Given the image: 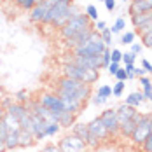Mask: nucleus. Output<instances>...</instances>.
<instances>
[{
	"mask_svg": "<svg viewBox=\"0 0 152 152\" xmlns=\"http://www.w3.org/2000/svg\"><path fill=\"white\" fill-rule=\"evenodd\" d=\"M56 94H68V96H74L75 100L86 103L93 94V88L91 84H84V82H79L75 79H68V77H61L58 80V88H56Z\"/></svg>",
	"mask_w": 152,
	"mask_h": 152,
	"instance_id": "f257e3e1",
	"label": "nucleus"
},
{
	"mask_svg": "<svg viewBox=\"0 0 152 152\" xmlns=\"http://www.w3.org/2000/svg\"><path fill=\"white\" fill-rule=\"evenodd\" d=\"M63 75L68 77V79H75L79 82H84V84H94L98 82L100 79V70H93V68H84L80 65H75L72 61L65 63L63 66Z\"/></svg>",
	"mask_w": 152,
	"mask_h": 152,
	"instance_id": "f03ea898",
	"label": "nucleus"
},
{
	"mask_svg": "<svg viewBox=\"0 0 152 152\" xmlns=\"http://www.w3.org/2000/svg\"><path fill=\"white\" fill-rule=\"evenodd\" d=\"M105 49H107V46L103 44V40H102V37H100V31L94 30L91 33V37H89L86 42H82L80 46H77L75 49H74V54H75V56H98V54H102Z\"/></svg>",
	"mask_w": 152,
	"mask_h": 152,
	"instance_id": "7ed1b4c3",
	"label": "nucleus"
},
{
	"mask_svg": "<svg viewBox=\"0 0 152 152\" xmlns=\"http://www.w3.org/2000/svg\"><path fill=\"white\" fill-rule=\"evenodd\" d=\"M93 26L91 19L88 18L86 12H80L79 16L75 18H72L68 23H65L63 26L60 28V35L63 40H66V39H72V37H75L77 33H80L82 30H86V28H89Z\"/></svg>",
	"mask_w": 152,
	"mask_h": 152,
	"instance_id": "20e7f679",
	"label": "nucleus"
},
{
	"mask_svg": "<svg viewBox=\"0 0 152 152\" xmlns=\"http://www.w3.org/2000/svg\"><path fill=\"white\" fill-rule=\"evenodd\" d=\"M151 133H152V114H142L140 121L137 122V128L131 135V142L135 145H142Z\"/></svg>",
	"mask_w": 152,
	"mask_h": 152,
	"instance_id": "39448f33",
	"label": "nucleus"
},
{
	"mask_svg": "<svg viewBox=\"0 0 152 152\" xmlns=\"http://www.w3.org/2000/svg\"><path fill=\"white\" fill-rule=\"evenodd\" d=\"M74 4V0H54L53 2V5L49 7V11H47L46 18H44V23L42 25H54L58 19H60L63 14H66V11H68V7Z\"/></svg>",
	"mask_w": 152,
	"mask_h": 152,
	"instance_id": "423d86ee",
	"label": "nucleus"
},
{
	"mask_svg": "<svg viewBox=\"0 0 152 152\" xmlns=\"http://www.w3.org/2000/svg\"><path fill=\"white\" fill-rule=\"evenodd\" d=\"M58 147L61 149V152H88V145L84 140H80L79 137H75L74 133L65 135L60 140Z\"/></svg>",
	"mask_w": 152,
	"mask_h": 152,
	"instance_id": "0eeeda50",
	"label": "nucleus"
},
{
	"mask_svg": "<svg viewBox=\"0 0 152 152\" xmlns=\"http://www.w3.org/2000/svg\"><path fill=\"white\" fill-rule=\"evenodd\" d=\"M100 119L103 122V126L107 128L108 135L110 137H115L119 135V121H117V112L115 108H107L100 114Z\"/></svg>",
	"mask_w": 152,
	"mask_h": 152,
	"instance_id": "6e6552de",
	"label": "nucleus"
},
{
	"mask_svg": "<svg viewBox=\"0 0 152 152\" xmlns=\"http://www.w3.org/2000/svg\"><path fill=\"white\" fill-rule=\"evenodd\" d=\"M53 2L54 0H44V2H40V4H35V7L30 11V18L31 23H35V25H42L44 23V18H46L47 11H49V7L53 5Z\"/></svg>",
	"mask_w": 152,
	"mask_h": 152,
	"instance_id": "1a4fd4ad",
	"label": "nucleus"
},
{
	"mask_svg": "<svg viewBox=\"0 0 152 152\" xmlns=\"http://www.w3.org/2000/svg\"><path fill=\"white\" fill-rule=\"evenodd\" d=\"M72 63H75V65H80V66H84V68H93V70H100L102 68V54H98V56H72L70 58Z\"/></svg>",
	"mask_w": 152,
	"mask_h": 152,
	"instance_id": "9d476101",
	"label": "nucleus"
},
{
	"mask_svg": "<svg viewBox=\"0 0 152 152\" xmlns=\"http://www.w3.org/2000/svg\"><path fill=\"white\" fill-rule=\"evenodd\" d=\"M37 100L40 102V105H44L49 110H63V102L56 93H42L39 94Z\"/></svg>",
	"mask_w": 152,
	"mask_h": 152,
	"instance_id": "9b49d317",
	"label": "nucleus"
},
{
	"mask_svg": "<svg viewBox=\"0 0 152 152\" xmlns=\"http://www.w3.org/2000/svg\"><path fill=\"white\" fill-rule=\"evenodd\" d=\"M88 128H89V133L94 135L100 142H102V140H107V138L110 137L108 131H107V128L103 126V122H102V119H100V115L94 117L91 122H88Z\"/></svg>",
	"mask_w": 152,
	"mask_h": 152,
	"instance_id": "f8f14e48",
	"label": "nucleus"
},
{
	"mask_svg": "<svg viewBox=\"0 0 152 152\" xmlns=\"http://www.w3.org/2000/svg\"><path fill=\"white\" fill-rule=\"evenodd\" d=\"M93 31H94V26H89V28L82 30L80 33H77L75 37H72V39H66V40H65V46L68 47V49H75L77 46H80L82 42H86V40L91 37Z\"/></svg>",
	"mask_w": 152,
	"mask_h": 152,
	"instance_id": "ddd939ff",
	"label": "nucleus"
},
{
	"mask_svg": "<svg viewBox=\"0 0 152 152\" xmlns=\"http://www.w3.org/2000/svg\"><path fill=\"white\" fill-rule=\"evenodd\" d=\"M152 11V0H129L128 14L133 16L138 12H149Z\"/></svg>",
	"mask_w": 152,
	"mask_h": 152,
	"instance_id": "4468645a",
	"label": "nucleus"
},
{
	"mask_svg": "<svg viewBox=\"0 0 152 152\" xmlns=\"http://www.w3.org/2000/svg\"><path fill=\"white\" fill-rule=\"evenodd\" d=\"M140 112H137L131 119H128V121H124L119 124V133H121L124 138H131V135H133V131H135V128H137V122L140 121Z\"/></svg>",
	"mask_w": 152,
	"mask_h": 152,
	"instance_id": "2eb2a0df",
	"label": "nucleus"
},
{
	"mask_svg": "<svg viewBox=\"0 0 152 152\" xmlns=\"http://www.w3.org/2000/svg\"><path fill=\"white\" fill-rule=\"evenodd\" d=\"M61 102H63V110H66V112H72V114H80V110H82V102H79L75 100L74 96H68V94H61L60 96Z\"/></svg>",
	"mask_w": 152,
	"mask_h": 152,
	"instance_id": "dca6fc26",
	"label": "nucleus"
},
{
	"mask_svg": "<svg viewBox=\"0 0 152 152\" xmlns=\"http://www.w3.org/2000/svg\"><path fill=\"white\" fill-rule=\"evenodd\" d=\"M115 112H117V121H119V124H121V122L131 119V117L137 114V108H135V107L126 105V103H121V105L115 108Z\"/></svg>",
	"mask_w": 152,
	"mask_h": 152,
	"instance_id": "f3484780",
	"label": "nucleus"
},
{
	"mask_svg": "<svg viewBox=\"0 0 152 152\" xmlns=\"http://www.w3.org/2000/svg\"><path fill=\"white\" fill-rule=\"evenodd\" d=\"M7 112H9V114H12L18 121H19V119H23L26 114H30L28 107L25 105V103H18V102H12V103H11V107L7 108Z\"/></svg>",
	"mask_w": 152,
	"mask_h": 152,
	"instance_id": "a211bd4d",
	"label": "nucleus"
},
{
	"mask_svg": "<svg viewBox=\"0 0 152 152\" xmlns=\"http://www.w3.org/2000/svg\"><path fill=\"white\" fill-rule=\"evenodd\" d=\"M70 133H74L75 137H79L80 140H88L89 138V128H88V124L86 122H74L72 124V131Z\"/></svg>",
	"mask_w": 152,
	"mask_h": 152,
	"instance_id": "6ab92c4d",
	"label": "nucleus"
},
{
	"mask_svg": "<svg viewBox=\"0 0 152 152\" xmlns=\"http://www.w3.org/2000/svg\"><path fill=\"white\" fill-rule=\"evenodd\" d=\"M4 142H5V151H14V149H18L19 147V129L9 131Z\"/></svg>",
	"mask_w": 152,
	"mask_h": 152,
	"instance_id": "aec40b11",
	"label": "nucleus"
},
{
	"mask_svg": "<svg viewBox=\"0 0 152 152\" xmlns=\"http://www.w3.org/2000/svg\"><path fill=\"white\" fill-rule=\"evenodd\" d=\"M145 102V96H143V93L142 91H133V93H129L128 96H126V100H124V103L126 105H129V107H140L142 103Z\"/></svg>",
	"mask_w": 152,
	"mask_h": 152,
	"instance_id": "412c9836",
	"label": "nucleus"
},
{
	"mask_svg": "<svg viewBox=\"0 0 152 152\" xmlns=\"http://www.w3.org/2000/svg\"><path fill=\"white\" fill-rule=\"evenodd\" d=\"M138 82L142 84V93H143L145 100H151L152 102V79L143 75V77H138Z\"/></svg>",
	"mask_w": 152,
	"mask_h": 152,
	"instance_id": "4be33fe9",
	"label": "nucleus"
},
{
	"mask_svg": "<svg viewBox=\"0 0 152 152\" xmlns=\"http://www.w3.org/2000/svg\"><path fill=\"white\" fill-rule=\"evenodd\" d=\"M35 142H37V140H35V137H33L31 133L25 131V129H19V147L26 149V147H31Z\"/></svg>",
	"mask_w": 152,
	"mask_h": 152,
	"instance_id": "5701e85b",
	"label": "nucleus"
},
{
	"mask_svg": "<svg viewBox=\"0 0 152 152\" xmlns=\"http://www.w3.org/2000/svg\"><path fill=\"white\" fill-rule=\"evenodd\" d=\"M75 114H72V112H66V110H63V112H61V115H60V126L61 128H68V129H70V128H72V124H74V122H75Z\"/></svg>",
	"mask_w": 152,
	"mask_h": 152,
	"instance_id": "b1692460",
	"label": "nucleus"
},
{
	"mask_svg": "<svg viewBox=\"0 0 152 152\" xmlns=\"http://www.w3.org/2000/svg\"><path fill=\"white\" fill-rule=\"evenodd\" d=\"M129 18H131V25L137 28V26H140L142 23H145L147 19H151L152 11H149V12H138V14H133V16H129Z\"/></svg>",
	"mask_w": 152,
	"mask_h": 152,
	"instance_id": "393cba45",
	"label": "nucleus"
},
{
	"mask_svg": "<svg viewBox=\"0 0 152 152\" xmlns=\"http://www.w3.org/2000/svg\"><path fill=\"white\" fill-rule=\"evenodd\" d=\"M135 37H137V33L135 31H124L121 35V40H119V44H122V46H131L133 42H135Z\"/></svg>",
	"mask_w": 152,
	"mask_h": 152,
	"instance_id": "a878e982",
	"label": "nucleus"
},
{
	"mask_svg": "<svg viewBox=\"0 0 152 152\" xmlns=\"http://www.w3.org/2000/svg\"><path fill=\"white\" fill-rule=\"evenodd\" d=\"M124 88H126V80H117V82L112 86V96L121 98L122 93H124Z\"/></svg>",
	"mask_w": 152,
	"mask_h": 152,
	"instance_id": "bb28decb",
	"label": "nucleus"
},
{
	"mask_svg": "<svg viewBox=\"0 0 152 152\" xmlns=\"http://www.w3.org/2000/svg\"><path fill=\"white\" fill-rule=\"evenodd\" d=\"M60 131H61L60 122H47V128H46V135L47 137H56Z\"/></svg>",
	"mask_w": 152,
	"mask_h": 152,
	"instance_id": "cd10ccee",
	"label": "nucleus"
},
{
	"mask_svg": "<svg viewBox=\"0 0 152 152\" xmlns=\"http://www.w3.org/2000/svg\"><path fill=\"white\" fill-rule=\"evenodd\" d=\"M14 102H18V103H28L30 102V93L28 91H25V89H21V91H18L14 94Z\"/></svg>",
	"mask_w": 152,
	"mask_h": 152,
	"instance_id": "c85d7f7f",
	"label": "nucleus"
},
{
	"mask_svg": "<svg viewBox=\"0 0 152 152\" xmlns=\"http://www.w3.org/2000/svg\"><path fill=\"white\" fill-rule=\"evenodd\" d=\"M96 94H100V96H103V98H112V86H108V84H103V86H100L98 89H96Z\"/></svg>",
	"mask_w": 152,
	"mask_h": 152,
	"instance_id": "c756f323",
	"label": "nucleus"
},
{
	"mask_svg": "<svg viewBox=\"0 0 152 152\" xmlns=\"http://www.w3.org/2000/svg\"><path fill=\"white\" fill-rule=\"evenodd\" d=\"M100 37H102V40H103V44L107 47H112V31H110V28L102 30L100 31Z\"/></svg>",
	"mask_w": 152,
	"mask_h": 152,
	"instance_id": "7c9ffc66",
	"label": "nucleus"
},
{
	"mask_svg": "<svg viewBox=\"0 0 152 152\" xmlns=\"http://www.w3.org/2000/svg\"><path fill=\"white\" fill-rule=\"evenodd\" d=\"M86 14H88V18H89L91 21H98V9H96V5L89 4V5L86 7Z\"/></svg>",
	"mask_w": 152,
	"mask_h": 152,
	"instance_id": "2f4dec72",
	"label": "nucleus"
},
{
	"mask_svg": "<svg viewBox=\"0 0 152 152\" xmlns=\"http://www.w3.org/2000/svg\"><path fill=\"white\" fill-rule=\"evenodd\" d=\"M137 54H133L131 51H126V53H122V61L121 63H124V65H129V63H135L137 61Z\"/></svg>",
	"mask_w": 152,
	"mask_h": 152,
	"instance_id": "473e14b6",
	"label": "nucleus"
},
{
	"mask_svg": "<svg viewBox=\"0 0 152 152\" xmlns=\"http://www.w3.org/2000/svg\"><path fill=\"white\" fill-rule=\"evenodd\" d=\"M89 102H91L94 107H102V105H105L108 100H107V98H103V96H100V94H91Z\"/></svg>",
	"mask_w": 152,
	"mask_h": 152,
	"instance_id": "72a5a7b5",
	"label": "nucleus"
},
{
	"mask_svg": "<svg viewBox=\"0 0 152 152\" xmlns=\"http://www.w3.org/2000/svg\"><path fill=\"white\" fill-rule=\"evenodd\" d=\"M110 51H112V47H107L102 53V68H107L110 65Z\"/></svg>",
	"mask_w": 152,
	"mask_h": 152,
	"instance_id": "f704fd0d",
	"label": "nucleus"
},
{
	"mask_svg": "<svg viewBox=\"0 0 152 152\" xmlns=\"http://www.w3.org/2000/svg\"><path fill=\"white\" fill-rule=\"evenodd\" d=\"M142 37V44H143V47H151L152 49V30L145 31L143 35H140Z\"/></svg>",
	"mask_w": 152,
	"mask_h": 152,
	"instance_id": "c9c22d12",
	"label": "nucleus"
},
{
	"mask_svg": "<svg viewBox=\"0 0 152 152\" xmlns=\"http://www.w3.org/2000/svg\"><path fill=\"white\" fill-rule=\"evenodd\" d=\"M149 30H152V18L147 19L145 23H142L140 26H137V33H140V35H143L145 31H149Z\"/></svg>",
	"mask_w": 152,
	"mask_h": 152,
	"instance_id": "e433bc0d",
	"label": "nucleus"
},
{
	"mask_svg": "<svg viewBox=\"0 0 152 152\" xmlns=\"http://www.w3.org/2000/svg\"><path fill=\"white\" fill-rule=\"evenodd\" d=\"M110 61L121 63L122 61V51H119V49H112V51H110Z\"/></svg>",
	"mask_w": 152,
	"mask_h": 152,
	"instance_id": "4c0bfd02",
	"label": "nucleus"
},
{
	"mask_svg": "<svg viewBox=\"0 0 152 152\" xmlns=\"http://www.w3.org/2000/svg\"><path fill=\"white\" fill-rule=\"evenodd\" d=\"M35 4H37V2H35V0H23V2H21V4H19V7H21V9H23V11H28V12H30L31 9H33V7H35Z\"/></svg>",
	"mask_w": 152,
	"mask_h": 152,
	"instance_id": "58836bf2",
	"label": "nucleus"
},
{
	"mask_svg": "<svg viewBox=\"0 0 152 152\" xmlns=\"http://www.w3.org/2000/svg\"><path fill=\"white\" fill-rule=\"evenodd\" d=\"M140 147H142V151L143 152H152V133L145 138V142H143Z\"/></svg>",
	"mask_w": 152,
	"mask_h": 152,
	"instance_id": "ea45409f",
	"label": "nucleus"
},
{
	"mask_svg": "<svg viewBox=\"0 0 152 152\" xmlns=\"http://www.w3.org/2000/svg\"><path fill=\"white\" fill-rule=\"evenodd\" d=\"M121 68V63H114V61H110V65L107 66V72H108V75H115V72Z\"/></svg>",
	"mask_w": 152,
	"mask_h": 152,
	"instance_id": "a19ab883",
	"label": "nucleus"
},
{
	"mask_svg": "<svg viewBox=\"0 0 152 152\" xmlns=\"http://www.w3.org/2000/svg\"><path fill=\"white\" fill-rule=\"evenodd\" d=\"M133 54H137V56H140L142 54V51H143V44L142 42H133L131 44V49H129Z\"/></svg>",
	"mask_w": 152,
	"mask_h": 152,
	"instance_id": "79ce46f5",
	"label": "nucleus"
},
{
	"mask_svg": "<svg viewBox=\"0 0 152 152\" xmlns=\"http://www.w3.org/2000/svg\"><path fill=\"white\" fill-rule=\"evenodd\" d=\"M7 133H9V128H7V124H5V121L0 117V138L2 140H5V137H7Z\"/></svg>",
	"mask_w": 152,
	"mask_h": 152,
	"instance_id": "37998d69",
	"label": "nucleus"
},
{
	"mask_svg": "<svg viewBox=\"0 0 152 152\" xmlns=\"http://www.w3.org/2000/svg\"><path fill=\"white\" fill-rule=\"evenodd\" d=\"M40 152H61V149L56 145V143H47V145L42 147V151Z\"/></svg>",
	"mask_w": 152,
	"mask_h": 152,
	"instance_id": "c03bdc74",
	"label": "nucleus"
},
{
	"mask_svg": "<svg viewBox=\"0 0 152 152\" xmlns=\"http://www.w3.org/2000/svg\"><path fill=\"white\" fill-rule=\"evenodd\" d=\"M114 26L119 30V33H122L124 28H126V19H124V18H117V19H115V23H114Z\"/></svg>",
	"mask_w": 152,
	"mask_h": 152,
	"instance_id": "a18cd8bd",
	"label": "nucleus"
},
{
	"mask_svg": "<svg viewBox=\"0 0 152 152\" xmlns=\"http://www.w3.org/2000/svg\"><path fill=\"white\" fill-rule=\"evenodd\" d=\"M115 79H117V80H128V74H126V70H124V66H121V68H119V70H117V72H115Z\"/></svg>",
	"mask_w": 152,
	"mask_h": 152,
	"instance_id": "49530a36",
	"label": "nucleus"
},
{
	"mask_svg": "<svg viewBox=\"0 0 152 152\" xmlns=\"http://www.w3.org/2000/svg\"><path fill=\"white\" fill-rule=\"evenodd\" d=\"M103 4H105V9L108 12L115 11V0H103Z\"/></svg>",
	"mask_w": 152,
	"mask_h": 152,
	"instance_id": "de8ad7c7",
	"label": "nucleus"
},
{
	"mask_svg": "<svg viewBox=\"0 0 152 152\" xmlns=\"http://www.w3.org/2000/svg\"><path fill=\"white\" fill-rule=\"evenodd\" d=\"M142 68H143L147 74H152V63L149 60H142Z\"/></svg>",
	"mask_w": 152,
	"mask_h": 152,
	"instance_id": "09e8293b",
	"label": "nucleus"
},
{
	"mask_svg": "<svg viewBox=\"0 0 152 152\" xmlns=\"http://www.w3.org/2000/svg\"><path fill=\"white\" fill-rule=\"evenodd\" d=\"M96 25H94V30H98V31H102V30H105L107 28V23L103 21V19H98V21H94Z\"/></svg>",
	"mask_w": 152,
	"mask_h": 152,
	"instance_id": "8fccbe9b",
	"label": "nucleus"
},
{
	"mask_svg": "<svg viewBox=\"0 0 152 152\" xmlns=\"http://www.w3.org/2000/svg\"><path fill=\"white\" fill-rule=\"evenodd\" d=\"M133 74H135V75H137V79H138V77H143L145 74H147V72H145V70H143L142 66H135V70H133Z\"/></svg>",
	"mask_w": 152,
	"mask_h": 152,
	"instance_id": "3c124183",
	"label": "nucleus"
},
{
	"mask_svg": "<svg viewBox=\"0 0 152 152\" xmlns=\"http://www.w3.org/2000/svg\"><path fill=\"white\" fill-rule=\"evenodd\" d=\"M11 103H12V100H11V98H4V100H2V107H4L5 110L11 107Z\"/></svg>",
	"mask_w": 152,
	"mask_h": 152,
	"instance_id": "603ef678",
	"label": "nucleus"
},
{
	"mask_svg": "<svg viewBox=\"0 0 152 152\" xmlns=\"http://www.w3.org/2000/svg\"><path fill=\"white\" fill-rule=\"evenodd\" d=\"M124 70H126V74H131V72L135 70V63H129V65H124Z\"/></svg>",
	"mask_w": 152,
	"mask_h": 152,
	"instance_id": "864d4df0",
	"label": "nucleus"
},
{
	"mask_svg": "<svg viewBox=\"0 0 152 152\" xmlns=\"http://www.w3.org/2000/svg\"><path fill=\"white\" fill-rule=\"evenodd\" d=\"M4 151H5V142L0 138V152H4ZM5 152H7V151H5Z\"/></svg>",
	"mask_w": 152,
	"mask_h": 152,
	"instance_id": "5fc2aeb1",
	"label": "nucleus"
},
{
	"mask_svg": "<svg viewBox=\"0 0 152 152\" xmlns=\"http://www.w3.org/2000/svg\"><path fill=\"white\" fill-rule=\"evenodd\" d=\"M133 79H137V75L131 72V74H128V80H133Z\"/></svg>",
	"mask_w": 152,
	"mask_h": 152,
	"instance_id": "6e6d98bb",
	"label": "nucleus"
},
{
	"mask_svg": "<svg viewBox=\"0 0 152 152\" xmlns=\"http://www.w3.org/2000/svg\"><path fill=\"white\" fill-rule=\"evenodd\" d=\"M35 2H37V4H40V2H44V0H35Z\"/></svg>",
	"mask_w": 152,
	"mask_h": 152,
	"instance_id": "4d7b16f0",
	"label": "nucleus"
},
{
	"mask_svg": "<svg viewBox=\"0 0 152 152\" xmlns=\"http://www.w3.org/2000/svg\"><path fill=\"white\" fill-rule=\"evenodd\" d=\"M122 2H124V4H126V2H129V0H122Z\"/></svg>",
	"mask_w": 152,
	"mask_h": 152,
	"instance_id": "13d9d810",
	"label": "nucleus"
},
{
	"mask_svg": "<svg viewBox=\"0 0 152 152\" xmlns=\"http://www.w3.org/2000/svg\"><path fill=\"white\" fill-rule=\"evenodd\" d=\"M98 2H103V0H98Z\"/></svg>",
	"mask_w": 152,
	"mask_h": 152,
	"instance_id": "bf43d9fd",
	"label": "nucleus"
},
{
	"mask_svg": "<svg viewBox=\"0 0 152 152\" xmlns=\"http://www.w3.org/2000/svg\"><path fill=\"white\" fill-rule=\"evenodd\" d=\"M11 2H14V0H11Z\"/></svg>",
	"mask_w": 152,
	"mask_h": 152,
	"instance_id": "052dcab7",
	"label": "nucleus"
},
{
	"mask_svg": "<svg viewBox=\"0 0 152 152\" xmlns=\"http://www.w3.org/2000/svg\"><path fill=\"white\" fill-rule=\"evenodd\" d=\"M4 152H5V151H4Z\"/></svg>",
	"mask_w": 152,
	"mask_h": 152,
	"instance_id": "680f3d73",
	"label": "nucleus"
}]
</instances>
